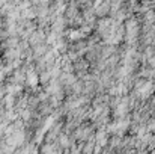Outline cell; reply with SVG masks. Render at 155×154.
Segmentation results:
<instances>
[{
	"instance_id": "obj_1",
	"label": "cell",
	"mask_w": 155,
	"mask_h": 154,
	"mask_svg": "<svg viewBox=\"0 0 155 154\" xmlns=\"http://www.w3.org/2000/svg\"><path fill=\"white\" fill-rule=\"evenodd\" d=\"M29 44H30V47L33 49V47H36V46H42V44H47V35H45V32L44 30H41V29H38L30 38H29Z\"/></svg>"
},
{
	"instance_id": "obj_2",
	"label": "cell",
	"mask_w": 155,
	"mask_h": 154,
	"mask_svg": "<svg viewBox=\"0 0 155 154\" xmlns=\"http://www.w3.org/2000/svg\"><path fill=\"white\" fill-rule=\"evenodd\" d=\"M0 154H3V148H2V141H0Z\"/></svg>"
}]
</instances>
